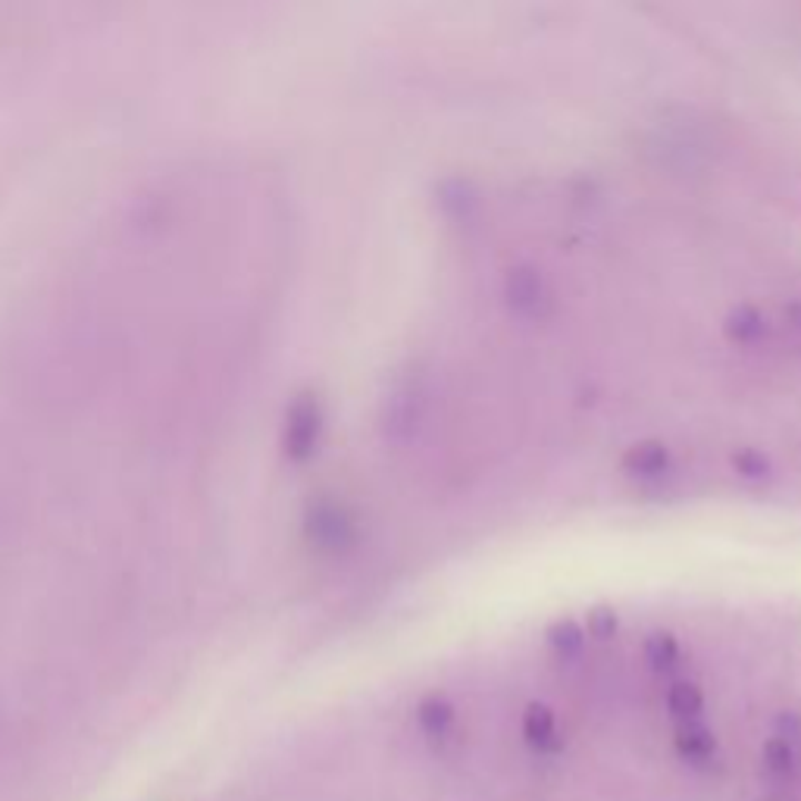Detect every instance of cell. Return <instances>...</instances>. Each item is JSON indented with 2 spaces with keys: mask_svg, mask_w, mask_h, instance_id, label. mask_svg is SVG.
Instances as JSON below:
<instances>
[{
  "mask_svg": "<svg viewBox=\"0 0 801 801\" xmlns=\"http://www.w3.org/2000/svg\"><path fill=\"white\" fill-rule=\"evenodd\" d=\"M761 764L773 777H789L792 770L799 768V751L785 735H770L768 742L761 745Z\"/></svg>",
  "mask_w": 801,
  "mask_h": 801,
  "instance_id": "cell-9",
  "label": "cell"
},
{
  "mask_svg": "<svg viewBox=\"0 0 801 801\" xmlns=\"http://www.w3.org/2000/svg\"><path fill=\"white\" fill-rule=\"evenodd\" d=\"M545 639H548L551 649L567 657V654H576V651L583 649L585 630L573 617H557L548 630H545Z\"/></svg>",
  "mask_w": 801,
  "mask_h": 801,
  "instance_id": "cell-10",
  "label": "cell"
},
{
  "mask_svg": "<svg viewBox=\"0 0 801 801\" xmlns=\"http://www.w3.org/2000/svg\"><path fill=\"white\" fill-rule=\"evenodd\" d=\"M733 469L745 479H761L770 473V457L758 448H739L733 454Z\"/></svg>",
  "mask_w": 801,
  "mask_h": 801,
  "instance_id": "cell-12",
  "label": "cell"
},
{
  "mask_svg": "<svg viewBox=\"0 0 801 801\" xmlns=\"http://www.w3.org/2000/svg\"><path fill=\"white\" fill-rule=\"evenodd\" d=\"M642 654H645V664H649L651 670L664 673V670L676 668V661H680V639L668 633V630H657V633H651L649 639H645Z\"/></svg>",
  "mask_w": 801,
  "mask_h": 801,
  "instance_id": "cell-8",
  "label": "cell"
},
{
  "mask_svg": "<svg viewBox=\"0 0 801 801\" xmlns=\"http://www.w3.org/2000/svg\"><path fill=\"white\" fill-rule=\"evenodd\" d=\"M414 720H417L419 733L423 735H429V739H445V735L454 730V723H457V708L451 704L448 695L429 692V695L419 699L417 711H414Z\"/></svg>",
  "mask_w": 801,
  "mask_h": 801,
  "instance_id": "cell-5",
  "label": "cell"
},
{
  "mask_svg": "<svg viewBox=\"0 0 801 801\" xmlns=\"http://www.w3.org/2000/svg\"><path fill=\"white\" fill-rule=\"evenodd\" d=\"M670 464H673L670 448L657 438H642V442H635L623 451V457H620V467L635 479H654V476L668 473Z\"/></svg>",
  "mask_w": 801,
  "mask_h": 801,
  "instance_id": "cell-3",
  "label": "cell"
},
{
  "mask_svg": "<svg viewBox=\"0 0 801 801\" xmlns=\"http://www.w3.org/2000/svg\"><path fill=\"white\" fill-rule=\"evenodd\" d=\"M585 635H592V639H599V642H607V639H614L617 633V611L611 607V604H595L589 614H585Z\"/></svg>",
  "mask_w": 801,
  "mask_h": 801,
  "instance_id": "cell-11",
  "label": "cell"
},
{
  "mask_svg": "<svg viewBox=\"0 0 801 801\" xmlns=\"http://www.w3.org/2000/svg\"><path fill=\"white\" fill-rule=\"evenodd\" d=\"M520 733H523L530 749H554L557 745V714L551 711L545 701H530L523 708V718H520Z\"/></svg>",
  "mask_w": 801,
  "mask_h": 801,
  "instance_id": "cell-4",
  "label": "cell"
},
{
  "mask_svg": "<svg viewBox=\"0 0 801 801\" xmlns=\"http://www.w3.org/2000/svg\"><path fill=\"white\" fill-rule=\"evenodd\" d=\"M673 749L683 761H692V764H704L714 758L718 751V735L711 733L704 723L699 720H683L673 733Z\"/></svg>",
  "mask_w": 801,
  "mask_h": 801,
  "instance_id": "cell-6",
  "label": "cell"
},
{
  "mask_svg": "<svg viewBox=\"0 0 801 801\" xmlns=\"http://www.w3.org/2000/svg\"><path fill=\"white\" fill-rule=\"evenodd\" d=\"M668 711L673 720H699V714L704 711V692H701L699 683H689V680H680L668 689Z\"/></svg>",
  "mask_w": 801,
  "mask_h": 801,
  "instance_id": "cell-7",
  "label": "cell"
},
{
  "mask_svg": "<svg viewBox=\"0 0 801 801\" xmlns=\"http://www.w3.org/2000/svg\"><path fill=\"white\" fill-rule=\"evenodd\" d=\"M304 535L323 554H345L357 542V520L342 501L319 498L304 514Z\"/></svg>",
  "mask_w": 801,
  "mask_h": 801,
  "instance_id": "cell-1",
  "label": "cell"
},
{
  "mask_svg": "<svg viewBox=\"0 0 801 801\" xmlns=\"http://www.w3.org/2000/svg\"><path fill=\"white\" fill-rule=\"evenodd\" d=\"M323 438V404L314 392H300L285 411L283 451L288 461L304 464L314 457Z\"/></svg>",
  "mask_w": 801,
  "mask_h": 801,
  "instance_id": "cell-2",
  "label": "cell"
},
{
  "mask_svg": "<svg viewBox=\"0 0 801 801\" xmlns=\"http://www.w3.org/2000/svg\"><path fill=\"white\" fill-rule=\"evenodd\" d=\"M761 329H764L761 317H754L749 310H735L730 323H726V335L733 342H754V338H761Z\"/></svg>",
  "mask_w": 801,
  "mask_h": 801,
  "instance_id": "cell-13",
  "label": "cell"
}]
</instances>
